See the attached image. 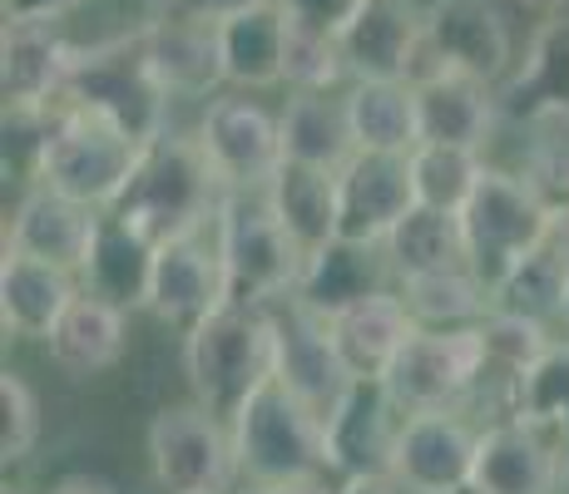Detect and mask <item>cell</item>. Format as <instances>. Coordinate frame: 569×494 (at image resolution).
<instances>
[{
  "instance_id": "obj_1",
  "label": "cell",
  "mask_w": 569,
  "mask_h": 494,
  "mask_svg": "<svg viewBox=\"0 0 569 494\" xmlns=\"http://www.w3.org/2000/svg\"><path fill=\"white\" fill-rule=\"evenodd\" d=\"M223 193L228 189L218 183L199 134L193 139L159 134L154 144H144L134 179H129L124 198H119L109 213H114L129 233H139L154 248L163 238L183 233V228H199L208 218H218Z\"/></svg>"
},
{
  "instance_id": "obj_2",
  "label": "cell",
  "mask_w": 569,
  "mask_h": 494,
  "mask_svg": "<svg viewBox=\"0 0 569 494\" xmlns=\"http://www.w3.org/2000/svg\"><path fill=\"white\" fill-rule=\"evenodd\" d=\"M139 153H144V144L129 139L119 124H109L104 114L60 104L50 114L36 153H30V173L46 189H60L109 213L124 198L129 179H134Z\"/></svg>"
},
{
  "instance_id": "obj_3",
  "label": "cell",
  "mask_w": 569,
  "mask_h": 494,
  "mask_svg": "<svg viewBox=\"0 0 569 494\" xmlns=\"http://www.w3.org/2000/svg\"><path fill=\"white\" fill-rule=\"evenodd\" d=\"M169 99L173 94L163 90L139 30L114 36V40H94V46H74L64 104L104 114L129 139L154 144L159 134H169Z\"/></svg>"
},
{
  "instance_id": "obj_4",
  "label": "cell",
  "mask_w": 569,
  "mask_h": 494,
  "mask_svg": "<svg viewBox=\"0 0 569 494\" xmlns=\"http://www.w3.org/2000/svg\"><path fill=\"white\" fill-rule=\"evenodd\" d=\"M183 376L193 401L233 421L238 405L272 376V322L262 306L223 302L183 336Z\"/></svg>"
},
{
  "instance_id": "obj_5",
  "label": "cell",
  "mask_w": 569,
  "mask_h": 494,
  "mask_svg": "<svg viewBox=\"0 0 569 494\" xmlns=\"http://www.w3.org/2000/svg\"><path fill=\"white\" fill-rule=\"evenodd\" d=\"M233 450L243 480H317L327 475V421L272 371L238 405Z\"/></svg>"
},
{
  "instance_id": "obj_6",
  "label": "cell",
  "mask_w": 569,
  "mask_h": 494,
  "mask_svg": "<svg viewBox=\"0 0 569 494\" xmlns=\"http://www.w3.org/2000/svg\"><path fill=\"white\" fill-rule=\"evenodd\" d=\"M555 223H560V208L545 198V189L530 179V173L490 169L486 163L476 193H470V203L461 208V233H466L470 268L496 288L525 252L550 243Z\"/></svg>"
},
{
  "instance_id": "obj_7",
  "label": "cell",
  "mask_w": 569,
  "mask_h": 494,
  "mask_svg": "<svg viewBox=\"0 0 569 494\" xmlns=\"http://www.w3.org/2000/svg\"><path fill=\"white\" fill-rule=\"evenodd\" d=\"M218 238H223L228 302L272 306L298 292L308 252L292 243L282 218L272 213L268 193H223V203H218Z\"/></svg>"
},
{
  "instance_id": "obj_8",
  "label": "cell",
  "mask_w": 569,
  "mask_h": 494,
  "mask_svg": "<svg viewBox=\"0 0 569 494\" xmlns=\"http://www.w3.org/2000/svg\"><path fill=\"white\" fill-rule=\"evenodd\" d=\"M144 445L163 494H233V485L243 480L233 425L208 411L203 401L163 405L149 421Z\"/></svg>"
},
{
  "instance_id": "obj_9",
  "label": "cell",
  "mask_w": 569,
  "mask_h": 494,
  "mask_svg": "<svg viewBox=\"0 0 569 494\" xmlns=\"http://www.w3.org/2000/svg\"><path fill=\"white\" fill-rule=\"evenodd\" d=\"M486 376V336L476 326H421L401 356L387 366L381 386L397 395L401 411H446L466 405Z\"/></svg>"
},
{
  "instance_id": "obj_10",
  "label": "cell",
  "mask_w": 569,
  "mask_h": 494,
  "mask_svg": "<svg viewBox=\"0 0 569 494\" xmlns=\"http://www.w3.org/2000/svg\"><path fill=\"white\" fill-rule=\"evenodd\" d=\"M223 302H228V268H223L218 218L154 243V252H149V282H144V312H154L163 326H183L189 332V326H199Z\"/></svg>"
},
{
  "instance_id": "obj_11",
  "label": "cell",
  "mask_w": 569,
  "mask_h": 494,
  "mask_svg": "<svg viewBox=\"0 0 569 494\" xmlns=\"http://www.w3.org/2000/svg\"><path fill=\"white\" fill-rule=\"evenodd\" d=\"M262 312H268V322H272V371H278L322 421H332L337 405L347 401V391L357 386V376L347 371L342 351L332 342V322H327L322 312H312L298 292L262 306Z\"/></svg>"
},
{
  "instance_id": "obj_12",
  "label": "cell",
  "mask_w": 569,
  "mask_h": 494,
  "mask_svg": "<svg viewBox=\"0 0 569 494\" xmlns=\"http://www.w3.org/2000/svg\"><path fill=\"white\" fill-rule=\"evenodd\" d=\"M199 144L228 193H262L282 169V124L248 94H213L199 119Z\"/></svg>"
},
{
  "instance_id": "obj_13",
  "label": "cell",
  "mask_w": 569,
  "mask_h": 494,
  "mask_svg": "<svg viewBox=\"0 0 569 494\" xmlns=\"http://www.w3.org/2000/svg\"><path fill=\"white\" fill-rule=\"evenodd\" d=\"M480 431L470 425L466 405L446 411H407L391 455V480L407 494H470Z\"/></svg>"
},
{
  "instance_id": "obj_14",
  "label": "cell",
  "mask_w": 569,
  "mask_h": 494,
  "mask_svg": "<svg viewBox=\"0 0 569 494\" xmlns=\"http://www.w3.org/2000/svg\"><path fill=\"white\" fill-rule=\"evenodd\" d=\"M426 70H456L470 80H510V26L490 0H431L426 6ZM416 74V80H421Z\"/></svg>"
},
{
  "instance_id": "obj_15",
  "label": "cell",
  "mask_w": 569,
  "mask_h": 494,
  "mask_svg": "<svg viewBox=\"0 0 569 494\" xmlns=\"http://www.w3.org/2000/svg\"><path fill=\"white\" fill-rule=\"evenodd\" d=\"M104 218V208L80 203V198L46 189V183H30L6 223V248H20L30 258H46L54 268L84 278L94 262V248H100Z\"/></svg>"
},
{
  "instance_id": "obj_16",
  "label": "cell",
  "mask_w": 569,
  "mask_h": 494,
  "mask_svg": "<svg viewBox=\"0 0 569 494\" xmlns=\"http://www.w3.org/2000/svg\"><path fill=\"white\" fill-rule=\"evenodd\" d=\"M337 40L352 80H416L426 60V10L411 0H367Z\"/></svg>"
},
{
  "instance_id": "obj_17",
  "label": "cell",
  "mask_w": 569,
  "mask_h": 494,
  "mask_svg": "<svg viewBox=\"0 0 569 494\" xmlns=\"http://www.w3.org/2000/svg\"><path fill=\"white\" fill-rule=\"evenodd\" d=\"M565 450L525 415H500L480 431L470 494H560Z\"/></svg>"
},
{
  "instance_id": "obj_18",
  "label": "cell",
  "mask_w": 569,
  "mask_h": 494,
  "mask_svg": "<svg viewBox=\"0 0 569 494\" xmlns=\"http://www.w3.org/2000/svg\"><path fill=\"white\" fill-rule=\"evenodd\" d=\"M337 198H342V238L357 243H387V233L416 208L411 153H371L357 149L337 169Z\"/></svg>"
},
{
  "instance_id": "obj_19",
  "label": "cell",
  "mask_w": 569,
  "mask_h": 494,
  "mask_svg": "<svg viewBox=\"0 0 569 494\" xmlns=\"http://www.w3.org/2000/svg\"><path fill=\"white\" fill-rule=\"evenodd\" d=\"M407 411L381 381H357L337 415L327 421V470L342 480L352 475H391L397 435Z\"/></svg>"
},
{
  "instance_id": "obj_20",
  "label": "cell",
  "mask_w": 569,
  "mask_h": 494,
  "mask_svg": "<svg viewBox=\"0 0 569 494\" xmlns=\"http://www.w3.org/2000/svg\"><path fill=\"white\" fill-rule=\"evenodd\" d=\"M74 46L60 36V20H6L0 30V94L6 109L64 104Z\"/></svg>"
},
{
  "instance_id": "obj_21",
  "label": "cell",
  "mask_w": 569,
  "mask_h": 494,
  "mask_svg": "<svg viewBox=\"0 0 569 494\" xmlns=\"http://www.w3.org/2000/svg\"><path fill=\"white\" fill-rule=\"evenodd\" d=\"M144 50L154 60L163 90L173 99H208L223 84V46H218V20L203 10H163L149 26H139Z\"/></svg>"
},
{
  "instance_id": "obj_22",
  "label": "cell",
  "mask_w": 569,
  "mask_h": 494,
  "mask_svg": "<svg viewBox=\"0 0 569 494\" xmlns=\"http://www.w3.org/2000/svg\"><path fill=\"white\" fill-rule=\"evenodd\" d=\"M500 114L525 124H569V16L540 20L520 70L500 84Z\"/></svg>"
},
{
  "instance_id": "obj_23",
  "label": "cell",
  "mask_w": 569,
  "mask_h": 494,
  "mask_svg": "<svg viewBox=\"0 0 569 494\" xmlns=\"http://www.w3.org/2000/svg\"><path fill=\"white\" fill-rule=\"evenodd\" d=\"M327 322H332V342H337L347 371H352L357 381H381L391 361L401 356V346L421 332V322L411 316L407 296H401L397 288L371 292V296H362V302L332 312Z\"/></svg>"
},
{
  "instance_id": "obj_24",
  "label": "cell",
  "mask_w": 569,
  "mask_h": 494,
  "mask_svg": "<svg viewBox=\"0 0 569 494\" xmlns=\"http://www.w3.org/2000/svg\"><path fill=\"white\" fill-rule=\"evenodd\" d=\"M288 10L278 0H248V6L218 16V46H223V80L233 90H272L288 74Z\"/></svg>"
},
{
  "instance_id": "obj_25",
  "label": "cell",
  "mask_w": 569,
  "mask_h": 494,
  "mask_svg": "<svg viewBox=\"0 0 569 494\" xmlns=\"http://www.w3.org/2000/svg\"><path fill=\"white\" fill-rule=\"evenodd\" d=\"M74 296H80L74 272L54 268L46 258H30L20 248H6V258H0V326H6V336L46 342Z\"/></svg>"
},
{
  "instance_id": "obj_26",
  "label": "cell",
  "mask_w": 569,
  "mask_h": 494,
  "mask_svg": "<svg viewBox=\"0 0 569 494\" xmlns=\"http://www.w3.org/2000/svg\"><path fill=\"white\" fill-rule=\"evenodd\" d=\"M124 342H129V306L84 288L46 336V351L70 381H90L104 376L124 356Z\"/></svg>"
},
{
  "instance_id": "obj_27",
  "label": "cell",
  "mask_w": 569,
  "mask_h": 494,
  "mask_svg": "<svg viewBox=\"0 0 569 494\" xmlns=\"http://www.w3.org/2000/svg\"><path fill=\"white\" fill-rule=\"evenodd\" d=\"M416 99H421V139L486 153L500 119L496 84L470 80V74H456V70H426L416 80Z\"/></svg>"
},
{
  "instance_id": "obj_28",
  "label": "cell",
  "mask_w": 569,
  "mask_h": 494,
  "mask_svg": "<svg viewBox=\"0 0 569 494\" xmlns=\"http://www.w3.org/2000/svg\"><path fill=\"white\" fill-rule=\"evenodd\" d=\"M397 282L391 272V258L381 243H357V238H332L327 248H317L302 268L298 296L312 306V312L332 316L342 306L362 302L371 292H387Z\"/></svg>"
},
{
  "instance_id": "obj_29",
  "label": "cell",
  "mask_w": 569,
  "mask_h": 494,
  "mask_svg": "<svg viewBox=\"0 0 569 494\" xmlns=\"http://www.w3.org/2000/svg\"><path fill=\"white\" fill-rule=\"evenodd\" d=\"M272 213L282 218V228L292 233V243L302 252L327 248L332 238H342V198H337V169H317V163L282 159V169L272 173L268 189Z\"/></svg>"
},
{
  "instance_id": "obj_30",
  "label": "cell",
  "mask_w": 569,
  "mask_h": 494,
  "mask_svg": "<svg viewBox=\"0 0 569 494\" xmlns=\"http://www.w3.org/2000/svg\"><path fill=\"white\" fill-rule=\"evenodd\" d=\"M347 99V124L357 149L371 153H411L421 144V99L416 80H352Z\"/></svg>"
},
{
  "instance_id": "obj_31",
  "label": "cell",
  "mask_w": 569,
  "mask_h": 494,
  "mask_svg": "<svg viewBox=\"0 0 569 494\" xmlns=\"http://www.w3.org/2000/svg\"><path fill=\"white\" fill-rule=\"evenodd\" d=\"M278 124H282V153L298 163L342 169L357 153L352 124H347V99H337L332 90H292Z\"/></svg>"
},
{
  "instance_id": "obj_32",
  "label": "cell",
  "mask_w": 569,
  "mask_h": 494,
  "mask_svg": "<svg viewBox=\"0 0 569 494\" xmlns=\"http://www.w3.org/2000/svg\"><path fill=\"white\" fill-rule=\"evenodd\" d=\"M490 306L496 312H516L530 316V322H565L569 312V252L555 243H540L535 252H525L516 268L490 288Z\"/></svg>"
},
{
  "instance_id": "obj_33",
  "label": "cell",
  "mask_w": 569,
  "mask_h": 494,
  "mask_svg": "<svg viewBox=\"0 0 569 494\" xmlns=\"http://www.w3.org/2000/svg\"><path fill=\"white\" fill-rule=\"evenodd\" d=\"M381 248H387L397 282L401 278H421V272L456 268V262H470L466 258L461 213H441V208H426V203H416L411 213L387 233V243Z\"/></svg>"
},
{
  "instance_id": "obj_34",
  "label": "cell",
  "mask_w": 569,
  "mask_h": 494,
  "mask_svg": "<svg viewBox=\"0 0 569 494\" xmlns=\"http://www.w3.org/2000/svg\"><path fill=\"white\" fill-rule=\"evenodd\" d=\"M397 292L407 296L411 316L421 326H476L490 312V282L470 262L421 272V278H401Z\"/></svg>"
},
{
  "instance_id": "obj_35",
  "label": "cell",
  "mask_w": 569,
  "mask_h": 494,
  "mask_svg": "<svg viewBox=\"0 0 569 494\" xmlns=\"http://www.w3.org/2000/svg\"><path fill=\"white\" fill-rule=\"evenodd\" d=\"M480 173H486V153L461 149V144H436L421 139L411 149V183H416V203L441 208V213H461L476 193Z\"/></svg>"
},
{
  "instance_id": "obj_36",
  "label": "cell",
  "mask_w": 569,
  "mask_h": 494,
  "mask_svg": "<svg viewBox=\"0 0 569 494\" xmlns=\"http://www.w3.org/2000/svg\"><path fill=\"white\" fill-rule=\"evenodd\" d=\"M149 248L139 233H129L114 213L104 218V233H100V248H94V262H90V292H104L114 296L119 306H144V282H149Z\"/></svg>"
},
{
  "instance_id": "obj_37",
  "label": "cell",
  "mask_w": 569,
  "mask_h": 494,
  "mask_svg": "<svg viewBox=\"0 0 569 494\" xmlns=\"http://www.w3.org/2000/svg\"><path fill=\"white\" fill-rule=\"evenodd\" d=\"M516 415H525L530 425H540L555 445L569 450V336L545 351L540 366L520 381Z\"/></svg>"
},
{
  "instance_id": "obj_38",
  "label": "cell",
  "mask_w": 569,
  "mask_h": 494,
  "mask_svg": "<svg viewBox=\"0 0 569 494\" xmlns=\"http://www.w3.org/2000/svg\"><path fill=\"white\" fill-rule=\"evenodd\" d=\"M337 80H352L342 60V40L332 30H312V26H288V74L282 84L292 90H332Z\"/></svg>"
},
{
  "instance_id": "obj_39",
  "label": "cell",
  "mask_w": 569,
  "mask_h": 494,
  "mask_svg": "<svg viewBox=\"0 0 569 494\" xmlns=\"http://www.w3.org/2000/svg\"><path fill=\"white\" fill-rule=\"evenodd\" d=\"M40 441V395L20 371H0V460L26 465Z\"/></svg>"
},
{
  "instance_id": "obj_40",
  "label": "cell",
  "mask_w": 569,
  "mask_h": 494,
  "mask_svg": "<svg viewBox=\"0 0 569 494\" xmlns=\"http://www.w3.org/2000/svg\"><path fill=\"white\" fill-rule=\"evenodd\" d=\"M278 6L288 10V20H298V26L332 30V36H342L347 20H352L357 10L367 6V0H278Z\"/></svg>"
},
{
  "instance_id": "obj_41",
  "label": "cell",
  "mask_w": 569,
  "mask_h": 494,
  "mask_svg": "<svg viewBox=\"0 0 569 494\" xmlns=\"http://www.w3.org/2000/svg\"><path fill=\"white\" fill-rule=\"evenodd\" d=\"M84 0H6V20H64Z\"/></svg>"
},
{
  "instance_id": "obj_42",
  "label": "cell",
  "mask_w": 569,
  "mask_h": 494,
  "mask_svg": "<svg viewBox=\"0 0 569 494\" xmlns=\"http://www.w3.org/2000/svg\"><path fill=\"white\" fill-rule=\"evenodd\" d=\"M238 494H337V490H327V475H317V480H243Z\"/></svg>"
},
{
  "instance_id": "obj_43",
  "label": "cell",
  "mask_w": 569,
  "mask_h": 494,
  "mask_svg": "<svg viewBox=\"0 0 569 494\" xmlns=\"http://www.w3.org/2000/svg\"><path fill=\"white\" fill-rule=\"evenodd\" d=\"M337 494H407L391 475H352L337 485Z\"/></svg>"
},
{
  "instance_id": "obj_44",
  "label": "cell",
  "mask_w": 569,
  "mask_h": 494,
  "mask_svg": "<svg viewBox=\"0 0 569 494\" xmlns=\"http://www.w3.org/2000/svg\"><path fill=\"white\" fill-rule=\"evenodd\" d=\"M50 494H114V485H104L100 475H64Z\"/></svg>"
},
{
  "instance_id": "obj_45",
  "label": "cell",
  "mask_w": 569,
  "mask_h": 494,
  "mask_svg": "<svg viewBox=\"0 0 569 494\" xmlns=\"http://www.w3.org/2000/svg\"><path fill=\"white\" fill-rule=\"evenodd\" d=\"M516 10H525V16H540V20H550V16H565L569 10V0H510Z\"/></svg>"
},
{
  "instance_id": "obj_46",
  "label": "cell",
  "mask_w": 569,
  "mask_h": 494,
  "mask_svg": "<svg viewBox=\"0 0 569 494\" xmlns=\"http://www.w3.org/2000/svg\"><path fill=\"white\" fill-rule=\"evenodd\" d=\"M183 6H193V10H203V16H228V10H238V6H248V0H183Z\"/></svg>"
},
{
  "instance_id": "obj_47",
  "label": "cell",
  "mask_w": 569,
  "mask_h": 494,
  "mask_svg": "<svg viewBox=\"0 0 569 494\" xmlns=\"http://www.w3.org/2000/svg\"><path fill=\"white\" fill-rule=\"evenodd\" d=\"M560 494H569V450H565V465H560Z\"/></svg>"
},
{
  "instance_id": "obj_48",
  "label": "cell",
  "mask_w": 569,
  "mask_h": 494,
  "mask_svg": "<svg viewBox=\"0 0 569 494\" xmlns=\"http://www.w3.org/2000/svg\"><path fill=\"white\" fill-rule=\"evenodd\" d=\"M6 494H30V490H6Z\"/></svg>"
},
{
  "instance_id": "obj_49",
  "label": "cell",
  "mask_w": 569,
  "mask_h": 494,
  "mask_svg": "<svg viewBox=\"0 0 569 494\" xmlns=\"http://www.w3.org/2000/svg\"><path fill=\"white\" fill-rule=\"evenodd\" d=\"M565 332H569V312H565Z\"/></svg>"
}]
</instances>
